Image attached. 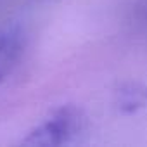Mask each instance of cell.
<instances>
[{"mask_svg": "<svg viewBox=\"0 0 147 147\" xmlns=\"http://www.w3.org/2000/svg\"><path fill=\"white\" fill-rule=\"evenodd\" d=\"M26 38L21 28L7 26L0 28V83L16 69L23 57Z\"/></svg>", "mask_w": 147, "mask_h": 147, "instance_id": "obj_2", "label": "cell"}, {"mask_svg": "<svg viewBox=\"0 0 147 147\" xmlns=\"http://www.w3.org/2000/svg\"><path fill=\"white\" fill-rule=\"evenodd\" d=\"M85 128L83 111L76 106H62L50 118L33 128L24 138V145L38 147H57L76 138Z\"/></svg>", "mask_w": 147, "mask_h": 147, "instance_id": "obj_1", "label": "cell"}, {"mask_svg": "<svg viewBox=\"0 0 147 147\" xmlns=\"http://www.w3.org/2000/svg\"><path fill=\"white\" fill-rule=\"evenodd\" d=\"M116 97H118V107L125 113H131L147 106V87L138 83H128L118 90Z\"/></svg>", "mask_w": 147, "mask_h": 147, "instance_id": "obj_3", "label": "cell"}]
</instances>
